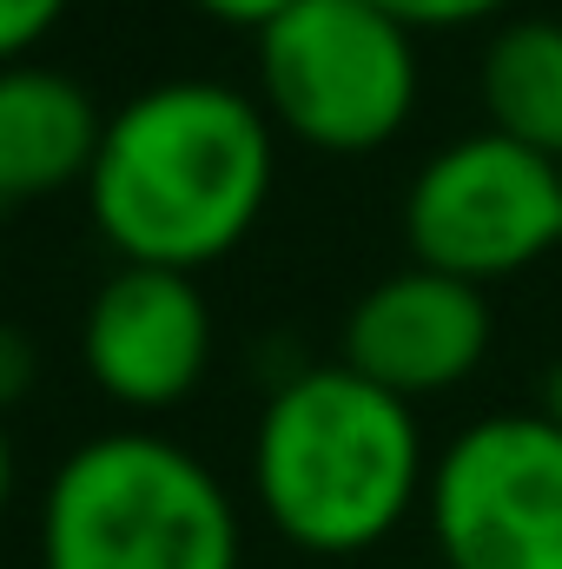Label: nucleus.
<instances>
[{
  "mask_svg": "<svg viewBox=\"0 0 562 569\" xmlns=\"http://www.w3.org/2000/svg\"><path fill=\"white\" fill-rule=\"evenodd\" d=\"M279 186V127L232 80H159L107 113L87 212L120 266L205 272L232 259Z\"/></svg>",
  "mask_w": 562,
  "mask_h": 569,
  "instance_id": "nucleus-1",
  "label": "nucleus"
},
{
  "mask_svg": "<svg viewBox=\"0 0 562 569\" xmlns=\"http://www.w3.org/2000/svg\"><path fill=\"white\" fill-rule=\"evenodd\" d=\"M430 450L418 405L358 378L351 365H311L265 398L252 430V497L265 523L304 557H364L423 510Z\"/></svg>",
  "mask_w": 562,
  "mask_h": 569,
  "instance_id": "nucleus-2",
  "label": "nucleus"
},
{
  "mask_svg": "<svg viewBox=\"0 0 562 569\" xmlns=\"http://www.w3.org/2000/svg\"><path fill=\"white\" fill-rule=\"evenodd\" d=\"M239 503L219 470L159 437L100 430L40 497V569H239Z\"/></svg>",
  "mask_w": 562,
  "mask_h": 569,
  "instance_id": "nucleus-3",
  "label": "nucleus"
},
{
  "mask_svg": "<svg viewBox=\"0 0 562 569\" xmlns=\"http://www.w3.org/2000/svg\"><path fill=\"white\" fill-rule=\"evenodd\" d=\"M252 93L279 140L324 159L384 152L423 100L418 33L371 0H298L259 33Z\"/></svg>",
  "mask_w": 562,
  "mask_h": 569,
  "instance_id": "nucleus-4",
  "label": "nucleus"
},
{
  "mask_svg": "<svg viewBox=\"0 0 562 569\" xmlns=\"http://www.w3.org/2000/svg\"><path fill=\"white\" fill-rule=\"evenodd\" d=\"M423 523L443 569H562V425L550 411L463 425L430 457Z\"/></svg>",
  "mask_w": 562,
  "mask_h": 569,
  "instance_id": "nucleus-5",
  "label": "nucleus"
},
{
  "mask_svg": "<svg viewBox=\"0 0 562 569\" xmlns=\"http://www.w3.org/2000/svg\"><path fill=\"white\" fill-rule=\"evenodd\" d=\"M404 246L411 266L483 291L496 279H523L562 246V166L490 127L450 140L404 192Z\"/></svg>",
  "mask_w": 562,
  "mask_h": 569,
  "instance_id": "nucleus-6",
  "label": "nucleus"
},
{
  "mask_svg": "<svg viewBox=\"0 0 562 569\" xmlns=\"http://www.w3.org/2000/svg\"><path fill=\"white\" fill-rule=\"evenodd\" d=\"M80 365L120 411H172L212 371V305L192 272L165 266H113L87 318H80Z\"/></svg>",
  "mask_w": 562,
  "mask_h": 569,
  "instance_id": "nucleus-7",
  "label": "nucleus"
},
{
  "mask_svg": "<svg viewBox=\"0 0 562 569\" xmlns=\"http://www.w3.org/2000/svg\"><path fill=\"white\" fill-rule=\"evenodd\" d=\"M490 338H496V318H490L483 284L430 272V266H404L344 311L338 365H351L358 378L418 405V398H443V391L470 385L476 365L490 358Z\"/></svg>",
  "mask_w": 562,
  "mask_h": 569,
  "instance_id": "nucleus-8",
  "label": "nucleus"
},
{
  "mask_svg": "<svg viewBox=\"0 0 562 569\" xmlns=\"http://www.w3.org/2000/svg\"><path fill=\"white\" fill-rule=\"evenodd\" d=\"M100 133L107 113L73 73L47 60L0 67V219L87 186Z\"/></svg>",
  "mask_w": 562,
  "mask_h": 569,
  "instance_id": "nucleus-9",
  "label": "nucleus"
},
{
  "mask_svg": "<svg viewBox=\"0 0 562 569\" xmlns=\"http://www.w3.org/2000/svg\"><path fill=\"white\" fill-rule=\"evenodd\" d=\"M483 127L562 166V20H496L476 60Z\"/></svg>",
  "mask_w": 562,
  "mask_h": 569,
  "instance_id": "nucleus-10",
  "label": "nucleus"
},
{
  "mask_svg": "<svg viewBox=\"0 0 562 569\" xmlns=\"http://www.w3.org/2000/svg\"><path fill=\"white\" fill-rule=\"evenodd\" d=\"M371 7H384L391 20H404L411 33H463V27H496V20H510V7L516 0H371Z\"/></svg>",
  "mask_w": 562,
  "mask_h": 569,
  "instance_id": "nucleus-11",
  "label": "nucleus"
},
{
  "mask_svg": "<svg viewBox=\"0 0 562 569\" xmlns=\"http://www.w3.org/2000/svg\"><path fill=\"white\" fill-rule=\"evenodd\" d=\"M73 0H0V67L33 60V47L67 20Z\"/></svg>",
  "mask_w": 562,
  "mask_h": 569,
  "instance_id": "nucleus-12",
  "label": "nucleus"
},
{
  "mask_svg": "<svg viewBox=\"0 0 562 569\" xmlns=\"http://www.w3.org/2000/svg\"><path fill=\"white\" fill-rule=\"evenodd\" d=\"M33 385H40V351H33V338L0 318V418H7Z\"/></svg>",
  "mask_w": 562,
  "mask_h": 569,
  "instance_id": "nucleus-13",
  "label": "nucleus"
},
{
  "mask_svg": "<svg viewBox=\"0 0 562 569\" xmlns=\"http://www.w3.org/2000/svg\"><path fill=\"white\" fill-rule=\"evenodd\" d=\"M192 7H199L205 20H219V27H239V33H252V40H259V33H265L279 13H291L298 0H192Z\"/></svg>",
  "mask_w": 562,
  "mask_h": 569,
  "instance_id": "nucleus-14",
  "label": "nucleus"
},
{
  "mask_svg": "<svg viewBox=\"0 0 562 569\" xmlns=\"http://www.w3.org/2000/svg\"><path fill=\"white\" fill-rule=\"evenodd\" d=\"M13 490H20V457H13V437H7V418H0V517L13 510Z\"/></svg>",
  "mask_w": 562,
  "mask_h": 569,
  "instance_id": "nucleus-15",
  "label": "nucleus"
},
{
  "mask_svg": "<svg viewBox=\"0 0 562 569\" xmlns=\"http://www.w3.org/2000/svg\"><path fill=\"white\" fill-rule=\"evenodd\" d=\"M543 411H550V418L562 425V365L550 371V385H543Z\"/></svg>",
  "mask_w": 562,
  "mask_h": 569,
  "instance_id": "nucleus-16",
  "label": "nucleus"
}]
</instances>
